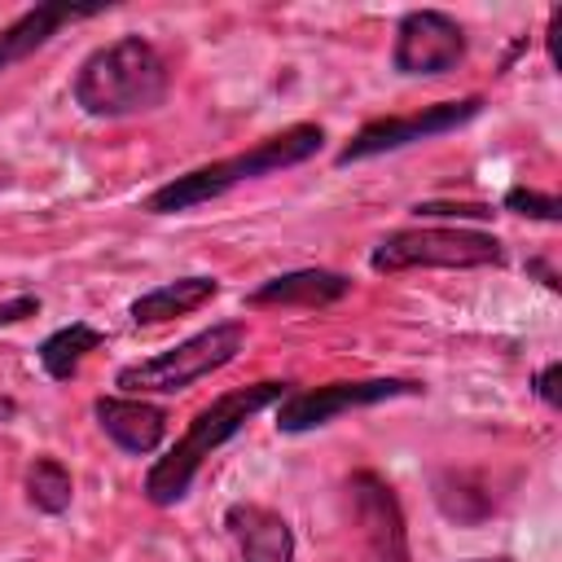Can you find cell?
Returning <instances> with one entry per match:
<instances>
[{
  "mask_svg": "<svg viewBox=\"0 0 562 562\" xmlns=\"http://www.w3.org/2000/svg\"><path fill=\"white\" fill-rule=\"evenodd\" d=\"M167 88H171L167 57L140 35H123L88 53L70 83L75 105L92 119H127V114L158 110Z\"/></svg>",
  "mask_w": 562,
  "mask_h": 562,
  "instance_id": "1",
  "label": "cell"
},
{
  "mask_svg": "<svg viewBox=\"0 0 562 562\" xmlns=\"http://www.w3.org/2000/svg\"><path fill=\"white\" fill-rule=\"evenodd\" d=\"M321 140H325V132L316 123H294V127H285V132L233 154V158H220V162H206V167H193V171L167 180L162 189L149 193L145 211H154V215L193 211V206H202L211 198H224L228 189H237L246 180H263V176H277L285 167L307 162L321 149Z\"/></svg>",
  "mask_w": 562,
  "mask_h": 562,
  "instance_id": "2",
  "label": "cell"
},
{
  "mask_svg": "<svg viewBox=\"0 0 562 562\" xmlns=\"http://www.w3.org/2000/svg\"><path fill=\"white\" fill-rule=\"evenodd\" d=\"M281 395H285V382H255V386H237V391L215 395V400L189 422V430L176 439V448H171L162 461H154V470L145 474V496H149L154 505H176V501H184V492H189V483L198 479L202 461H206L215 448H224L259 408L277 404Z\"/></svg>",
  "mask_w": 562,
  "mask_h": 562,
  "instance_id": "3",
  "label": "cell"
},
{
  "mask_svg": "<svg viewBox=\"0 0 562 562\" xmlns=\"http://www.w3.org/2000/svg\"><path fill=\"white\" fill-rule=\"evenodd\" d=\"M241 347H246V325L220 321V325H211V329H202V334H193V338H184V342H176L149 360L123 364L114 382L132 395H176V391L193 386L198 378L224 369Z\"/></svg>",
  "mask_w": 562,
  "mask_h": 562,
  "instance_id": "4",
  "label": "cell"
},
{
  "mask_svg": "<svg viewBox=\"0 0 562 562\" xmlns=\"http://www.w3.org/2000/svg\"><path fill=\"white\" fill-rule=\"evenodd\" d=\"M505 250L492 233L474 228H395L386 233L369 263L373 272H404V268H483L501 263Z\"/></svg>",
  "mask_w": 562,
  "mask_h": 562,
  "instance_id": "5",
  "label": "cell"
},
{
  "mask_svg": "<svg viewBox=\"0 0 562 562\" xmlns=\"http://www.w3.org/2000/svg\"><path fill=\"white\" fill-rule=\"evenodd\" d=\"M479 110H483V97H461V101L426 105V110H417V114L373 119V123H364V127L342 145L338 167L364 162V158H378V154H391V149H404V145H413V140H430V136L457 132V127H465Z\"/></svg>",
  "mask_w": 562,
  "mask_h": 562,
  "instance_id": "6",
  "label": "cell"
},
{
  "mask_svg": "<svg viewBox=\"0 0 562 562\" xmlns=\"http://www.w3.org/2000/svg\"><path fill=\"white\" fill-rule=\"evenodd\" d=\"M417 391L422 386L408 378H360V382H325V386H307V391H285L281 408H277V430H285V435L316 430L347 408H364V404H382V400L417 395Z\"/></svg>",
  "mask_w": 562,
  "mask_h": 562,
  "instance_id": "7",
  "label": "cell"
},
{
  "mask_svg": "<svg viewBox=\"0 0 562 562\" xmlns=\"http://www.w3.org/2000/svg\"><path fill=\"white\" fill-rule=\"evenodd\" d=\"M465 57V31L439 9H413L395 26V70L400 75H448Z\"/></svg>",
  "mask_w": 562,
  "mask_h": 562,
  "instance_id": "8",
  "label": "cell"
},
{
  "mask_svg": "<svg viewBox=\"0 0 562 562\" xmlns=\"http://www.w3.org/2000/svg\"><path fill=\"white\" fill-rule=\"evenodd\" d=\"M347 492L360 522V562H408V531L391 483L378 479L373 470H360L351 474Z\"/></svg>",
  "mask_w": 562,
  "mask_h": 562,
  "instance_id": "9",
  "label": "cell"
},
{
  "mask_svg": "<svg viewBox=\"0 0 562 562\" xmlns=\"http://www.w3.org/2000/svg\"><path fill=\"white\" fill-rule=\"evenodd\" d=\"M224 527H228L241 562H294V531L277 509L241 501V505H228Z\"/></svg>",
  "mask_w": 562,
  "mask_h": 562,
  "instance_id": "10",
  "label": "cell"
},
{
  "mask_svg": "<svg viewBox=\"0 0 562 562\" xmlns=\"http://www.w3.org/2000/svg\"><path fill=\"white\" fill-rule=\"evenodd\" d=\"M97 426L123 448V452H154L167 435V413L158 404H145L136 395H101L92 404Z\"/></svg>",
  "mask_w": 562,
  "mask_h": 562,
  "instance_id": "11",
  "label": "cell"
},
{
  "mask_svg": "<svg viewBox=\"0 0 562 562\" xmlns=\"http://www.w3.org/2000/svg\"><path fill=\"white\" fill-rule=\"evenodd\" d=\"M97 9H75V4H35L26 9L22 18H13L4 31H0V75L13 70L18 61H26L31 53H40L66 22H79V18H92Z\"/></svg>",
  "mask_w": 562,
  "mask_h": 562,
  "instance_id": "12",
  "label": "cell"
},
{
  "mask_svg": "<svg viewBox=\"0 0 562 562\" xmlns=\"http://www.w3.org/2000/svg\"><path fill=\"white\" fill-rule=\"evenodd\" d=\"M347 290H351V281H347L342 272H329V268H299V272L272 277V281H263L259 290H250V303H255V307H268V303L325 307V303H338Z\"/></svg>",
  "mask_w": 562,
  "mask_h": 562,
  "instance_id": "13",
  "label": "cell"
},
{
  "mask_svg": "<svg viewBox=\"0 0 562 562\" xmlns=\"http://www.w3.org/2000/svg\"><path fill=\"white\" fill-rule=\"evenodd\" d=\"M215 294H220V281H215V277H176V281H167V285L140 294V299L127 307V316H132L136 325H162V321H176V316L198 312V307L211 303Z\"/></svg>",
  "mask_w": 562,
  "mask_h": 562,
  "instance_id": "14",
  "label": "cell"
},
{
  "mask_svg": "<svg viewBox=\"0 0 562 562\" xmlns=\"http://www.w3.org/2000/svg\"><path fill=\"white\" fill-rule=\"evenodd\" d=\"M101 342H105L101 329H92V325H83V321H70V325H61L57 334H48V338L40 342V364H44V373H48L53 382H70V378L79 373L83 356L97 351Z\"/></svg>",
  "mask_w": 562,
  "mask_h": 562,
  "instance_id": "15",
  "label": "cell"
},
{
  "mask_svg": "<svg viewBox=\"0 0 562 562\" xmlns=\"http://www.w3.org/2000/svg\"><path fill=\"white\" fill-rule=\"evenodd\" d=\"M26 501L40 509V514H66L70 501H75V483H70V470L53 457H35L31 470H26Z\"/></svg>",
  "mask_w": 562,
  "mask_h": 562,
  "instance_id": "16",
  "label": "cell"
},
{
  "mask_svg": "<svg viewBox=\"0 0 562 562\" xmlns=\"http://www.w3.org/2000/svg\"><path fill=\"white\" fill-rule=\"evenodd\" d=\"M505 211H518V215H531V220H544V224H558V198L553 193H536V189H509L505 193Z\"/></svg>",
  "mask_w": 562,
  "mask_h": 562,
  "instance_id": "17",
  "label": "cell"
},
{
  "mask_svg": "<svg viewBox=\"0 0 562 562\" xmlns=\"http://www.w3.org/2000/svg\"><path fill=\"white\" fill-rule=\"evenodd\" d=\"M558 378H562V364H558V360H549V364L536 373V395H540L549 408H558Z\"/></svg>",
  "mask_w": 562,
  "mask_h": 562,
  "instance_id": "18",
  "label": "cell"
},
{
  "mask_svg": "<svg viewBox=\"0 0 562 562\" xmlns=\"http://www.w3.org/2000/svg\"><path fill=\"white\" fill-rule=\"evenodd\" d=\"M417 215H474V220H483V215H492L487 206H443V202H426V206H417Z\"/></svg>",
  "mask_w": 562,
  "mask_h": 562,
  "instance_id": "19",
  "label": "cell"
},
{
  "mask_svg": "<svg viewBox=\"0 0 562 562\" xmlns=\"http://www.w3.org/2000/svg\"><path fill=\"white\" fill-rule=\"evenodd\" d=\"M31 312H40V299L22 294V299H13V303H4V307H0V325H9V321H22V316H31Z\"/></svg>",
  "mask_w": 562,
  "mask_h": 562,
  "instance_id": "20",
  "label": "cell"
},
{
  "mask_svg": "<svg viewBox=\"0 0 562 562\" xmlns=\"http://www.w3.org/2000/svg\"><path fill=\"white\" fill-rule=\"evenodd\" d=\"M18 417V400L13 395H0V422H13Z\"/></svg>",
  "mask_w": 562,
  "mask_h": 562,
  "instance_id": "21",
  "label": "cell"
},
{
  "mask_svg": "<svg viewBox=\"0 0 562 562\" xmlns=\"http://www.w3.org/2000/svg\"><path fill=\"white\" fill-rule=\"evenodd\" d=\"M470 562H509V558H470Z\"/></svg>",
  "mask_w": 562,
  "mask_h": 562,
  "instance_id": "22",
  "label": "cell"
}]
</instances>
